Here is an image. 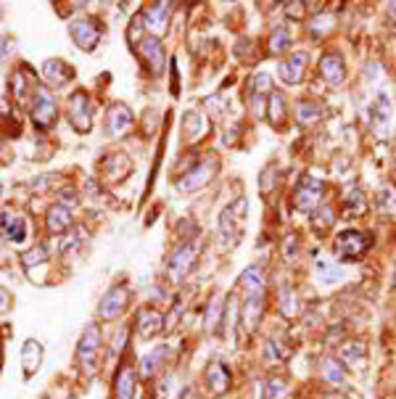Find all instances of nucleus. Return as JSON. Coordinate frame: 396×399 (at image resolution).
Here are the masks:
<instances>
[{
    "label": "nucleus",
    "instance_id": "bb28decb",
    "mask_svg": "<svg viewBox=\"0 0 396 399\" xmlns=\"http://www.w3.org/2000/svg\"><path fill=\"white\" fill-rule=\"evenodd\" d=\"M182 138L188 140V143H198L201 138L206 135V130H209V122H206L198 111H188L185 114V119H182Z\"/></svg>",
    "mask_w": 396,
    "mask_h": 399
},
{
    "label": "nucleus",
    "instance_id": "cd10ccee",
    "mask_svg": "<svg viewBox=\"0 0 396 399\" xmlns=\"http://www.w3.org/2000/svg\"><path fill=\"white\" fill-rule=\"evenodd\" d=\"M267 119H270V124H272L275 130H283V127H285L288 109H285V98H283V93H278V90L270 95V104H267Z\"/></svg>",
    "mask_w": 396,
    "mask_h": 399
},
{
    "label": "nucleus",
    "instance_id": "ea45409f",
    "mask_svg": "<svg viewBox=\"0 0 396 399\" xmlns=\"http://www.w3.org/2000/svg\"><path fill=\"white\" fill-rule=\"evenodd\" d=\"M238 301H235V294H230L227 296V304H225V328H227V336L230 339H235V320H238Z\"/></svg>",
    "mask_w": 396,
    "mask_h": 399
},
{
    "label": "nucleus",
    "instance_id": "5701e85b",
    "mask_svg": "<svg viewBox=\"0 0 396 399\" xmlns=\"http://www.w3.org/2000/svg\"><path fill=\"white\" fill-rule=\"evenodd\" d=\"M132 111L127 109L124 104H117L111 106V111H109V117H106V127H109V133L111 135H122L127 133L132 127Z\"/></svg>",
    "mask_w": 396,
    "mask_h": 399
},
{
    "label": "nucleus",
    "instance_id": "f8f14e48",
    "mask_svg": "<svg viewBox=\"0 0 396 399\" xmlns=\"http://www.w3.org/2000/svg\"><path fill=\"white\" fill-rule=\"evenodd\" d=\"M138 53L143 64L148 66L151 74H162L164 72V61H167V53H164V45L156 40V37H143L138 43Z\"/></svg>",
    "mask_w": 396,
    "mask_h": 399
},
{
    "label": "nucleus",
    "instance_id": "1a4fd4ad",
    "mask_svg": "<svg viewBox=\"0 0 396 399\" xmlns=\"http://www.w3.org/2000/svg\"><path fill=\"white\" fill-rule=\"evenodd\" d=\"M196 257H198V243H191V241L180 243L177 252L172 254L169 262H167L169 278H172V281H182V278L193 270V265H196Z\"/></svg>",
    "mask_w": 396,
    "mask_h": 399
},
{
    "label": "nucleus",
    "instance_id": "c03bdc74",
    "mask_svg": "<svg viewBox=\"0 0 396 399\" xmlns=\"http://www.w3.org/2000/svg\"><path fill=\"white\" fill-rule=\"evenodd\" d=\"M220 312H222V301H220V299H214V301H211V310H209V315H206V326H209V328L217 326Z\"/></svg>",
    "mask_w": 396,
    "mask_h": 399
},
{
    "label": "nucleus",
    "instance_id": "473e14b6",
    "mask_svg": "<svg viewBox=\"0 0 396 399\" xmlns=\"http://www.w3.org/2000/svg\"><path fill=\"white\" fill-rule=\"evenodd\" d=\"M82 243H85V230L82 228H77V230H72L69 236H64L61 238V243H59V254L61 257H74V254L82 249Z\"/></svg>",
    "mask_w": 396,
    "mask_h": 399
},
{
    "label": "nucleus",
    "instance_id": "6e6552de",
    "mask_svg": "<svg viewBox=\"0 0 396 399\" xmlns=\"http://www.w3.org/2000/svg\"><path fill=\"white\" fill-rule=\"evenodd\" d=\"M373 246V238L362 230H343L336 236V254L341 259H359Z\"/></svg>",
    "mask_w": 396,
    "mask_h": 399
},
{
    "label": "nucleus",
    "instance_id": "dca6fc26",
    "mask_svg": "<svg viewBox=\"0 0 396 399\" xmlns=\"http://www.w3.org/2000/svg\"><path fill=\"white\" fill-rule=\"evenodd\" d=\"M370 122L378 135H386L391 130V98L386 93H378L375 101L370 104Z\"/></svg>",
    "mask_w": 396,
    "mask_h": 399
},
{
    "label": "nucleus",
    "instance_id": "9b49d317",
    "mask_svg": "<svg viewBox=\"0 0 396 399\" xmlns=\"http://www.w3.org/2000/svg\"><path fill=\"white\" fill-rule=\"evenodd\" d=\"M127 299H130L127 286H114V288H109L101 299L98 315H101L103 320H117L119 315L124 312V307H127Z\"/></svg>",
    "mask_w": 396,
    "mask_h": 399
},
{
    "label": "nucleus",
    "instance_id": "e433bc0d",
    "mask_svg": "<svg viewBox=\"0 0 396 399\" xmlns=\"http://www.w3.org/2000/svg\"><path fill=\"white\" fill-rule=\"evenodd\" d=\"M291 40H294V35L288 27H275L270 35V53H283L285 48H291Z\"/></svg>",
    "mask_w": 396,
    "mask_h": 399
},
{
    "label": "nucleus",
    "instance_id": "72a5a7b5",
    "mask_svg": "<svg viewBox=\"0 0 396 399\" xmlns=\"http://www.w3.org/2000/svg\"><path fill=\"white\" fill-rule=\"evenodd\" d=\"M314 267H317V278H320L323 283H336V281L343 278V267L336 265L333 259H325V257H320Z\"/></svg>",
    "mask_w": 396,
    "mask_h": 399
},
{
    "label": "nucleus",
    "instance_id": "393cba45",
    "mask_svg": "<svg viewBox=\"0 0 396 399\" xmlns=\"http://www.w3.org/2000/svg\"><path fill=\"white\" fill-rule=\"evenodd\" d=\"M40 362H43V346L40 341L35 339H27L24 346H21V365H24V375L30 378L40 370Z\"/></svg>",
    "mask_w": 396,
    "mask_h": 399
},
{
    "label": "nucleus",
    "instance_id": "58836bf2",
    "mask_svg": "<svg viewBox=\"0 0 396 399\" xmlns=\"http://www.w3.org/2000/svg\"><path fill=\"white\" fill-rule=\"evenodd\" d=\"M323 378H325V384L341 386L343 381H346V373H343V368L338 365L336 360H325L323 362Z\"/></svg>",
    "mask_w": 396,
    "mask_h": 399
},
{
    "label": "nucleus",
    "instance_id": "2f4dec72",
    "mask_svg": "<svg viewBox=\"0 0 396 399\" xmlns=\"http://www.w3.org/2000/svg\"><path fill=\"white\" fill-rule=\"evenodd\" d=\"M291 397V384L280 375H272L264 381V399H288Z\"/></svg>",
    "mask_w": 396,
    "mask_h": 399
},
{
    "label": "nucleus",
    "instance_id": "7ed1b4c3",
    "mask_svg": "<svg viewBox=\"0 0 396 399\" xmlns=\"http://www.w3.org/2000/svg\"><path fill=\"white\" fill-rule=\"evenodd\" d=\"M217 172H220V159H217V156H209L206 162L196 164L193 169H188L182 178L177 180V191H182V193L201 191V188H206V185L214 180Z\"/></svg>",
    "mask_w": 396,
    "mask_h": 399
},
{
    "label": "nucleus",
    "instance_id": "412c9836",
    "mask_svg": "<svg viewBox=\"0 0 396 399\" xmlns=\"http://www.w3.org/2000/svg\"><path fill=\"white\" fill-rule=\"evenodd\" d=\"M307 77V53H294L280 64V80L285 85H299Z\"/></svg>",
    "mask_w": 396,
    "mask_h": 399
},
{
    "label": "nucleus",
    "instance_id": "f3484780",
    "mask_svg": "<svg viewBox=\"0 0 396 399\" xmlns=\"http://www.w3.org/2000/svg\"><path fill=\"white\" fill-rule=\"evenodd\" d=\"M130 169H132V162L124 156V154H119V151L109 154V156L101 162V175H103V180H109V183L124 180L130 175Z\"/></svg>",
    "mask_w": 396,
    "mask_h": 399
},
{
    "label": "nucleus",
    "instance_id": "79ce46f5",
    "mask_svg": "<svg viewBox=\"0 0 396 399\" xmlns=\"http://www.w3.org/2000/svg\"><path fill=\"white\" fill-rule=\"evenodd\" d=\"M333 220H336V212H333V207H330V204H323L320 212L312 217V225H314L317 230H328V228L333 225Z\"/></svg>",
    "mask_w": 396,
    "mask_h": 399
},
{
    "label": "nucleus",
    "instance_id": "0eeeda50",
    "mask_svg": "<svg viewBox=\"0 0 396 399\" xmlns=\"http://www.w3.org/2000/svg\"><path fill=\"white\" fill-rule=\"evenodd\" d=\"M69 35H72V40L82 50H95V45L101 43L103 37V24L98 19H93V16H82V19H74L72 24H69Z\"/></svg>",
    "mask_w": 396,
    "mask_h": 399
},
{
    "label": "nucleus",
    "instance_id": "de8ad7c7",
    "mask_svg": "<svg viewBox=\"0 0 396 399\" xmlns=\"http://www.w3.org/2000/svg\"><path fill=\"white\" fill-rule=\"evenodd\" d=\"M59 196H61V207H64V204H66V207H72V204H77V198H74V191H72V188L61 191Z\"/></svg>",
    "mask_w": 396,
    "mask_h": 399
},
{
    "label": "nucleus",
    "instance_id": "6ab92c4d",
    "mask_svg": "<svg viewBox=\"0 0 396 399\" xmlns=\"http://www.w3.org/2000/svg\"><path fill=\"white\" fill-rule=\"evenodd\" d=\"M233 384V378H230V370L225 362L220 360H214L209 368H206V386H209V391L214 394V397H222L227 389Z\"/></svg>",
    "mask_w": 396,
    "mask_h": 399
},
{
    "label": "nucleus",
    "instance_id": "a18cd8bd",
    "mask_svg": "<svg viewBox=\"0 0 396 399\" xmlns=\"http://www.w3.org/2000/svg\"><path fill=\"white\" fill-rule=\"evenodd\" d=\"M11 301H14V296H11V291L0 286V315H6V312H11V307H14Z\"/></svg>",
    "mask_w": 396,
    "mask_h": 399
},
{
    "label": "nucleus",
    "instance_id": "ddd939ff",
    "mask_svg": "<svg viewBox=\"0 0 396 399\" xmlns=\"http://www.w3.org/2000/svg\"><path fill=\"white\" fill-rule=\"evenodd\" d=\"M69 122L77 133H90L93 127V114H90V104L85 93H74L69 98Z\"/></svg>",
    "mask_w": 396,
    "mask_h": 399
},
{
    "label": "nucleus",
    "instance_id": "a878e982",
    "mask_svg": "<svg viewBox=\"0 0 396 399\" xmlns=\"http://www.w3.org/2000/svg\"><path fill=\"white\" fill-rule=\"evenodd\" d=\"M325 114V106L320 101H309L304 98L301 104L296 106V122L301 124V127H312V124H317Z\"/></svg>",
    "mask_w": 396,
    "mask_h": 399
},
{
    "label": "nucleus",
    "instance_id": "8fccbe9b",
    "mask_svg": "<svg viewBox=\"0 0 396 399\" xmlns=\"http://www.w3.org/2000/svg\"><path fill=\"white\" fill-rule=\"evenodd\" d=\"M191 399H198V397H191Z\"/></svg>",
    "mask_w": 396,
    "mask_h": 399
},
{
    "label": "nucleus",
    "instance_id": "49530a36",
    "mask_svg": "<svg viewBox=\"0 0 396 399\" xmlns=\"http://www.w3.org/2000/svg\"><path fill=\"white\" fill-rule=\"evenodd\" d=\"M285 6H288L285 14L294 16V19H301V16H304V8H307V3H299V0H296V3H285Z\"/></svg>",
    "mask_w": 396,
    "mask_h": 399
},
{
    "label": "nucleus",
    "instance_id": "c756f323",
    "mask_svg": "<svg viewBox=\"0 0 396 399\" xmlns=\"http://www.w3.org/2000/svg\"><path fill=\"white\" fill-rule=\"evenodd\" d=\"M45 222H48V230L56 236V233H64V230L72 225V214H69V209L59 204V207H53L48 212V220Z\"/></svg>",
    "mask_w": 396,
    "mask_h": 399
},
{
    "label": "nucleus",
    "instance_id": "f03ea898",
    "mask_svg": "<svg viewBox=\"0 0 396 399\" xmlns=\"http://www.w3.org/2000/svg\"><path fill=\"white\" fill-rule=\"evenodd\" d=\"M246 198H235L233 204L222 209L220 214V238L225 241V246H235L243 238V228H246Z\"/></svg>",
    "mask_w": 396,
    "mask_h": 399
},
{
    "label": "nucleus",
    "instance_id": "423d86ee",
    "mask_svg": "<svg viewBox=\"0 0 396 399\" xmlns=\"http://www.w3.org/2000/svg\"><path fill=\"white\" fill-rule=\"evenodd\" d=\"M323 193H325V183L320 178H312V175L301 178V183L296 185L294 191V209L304 212V214L314 212V209L320 207V201H323Z\"/></svg>",
    "mask_w": 396,
    "mask_h": 399
},
{
    "label": "nucleus",
    "instance_id": "2eb2a0df",
    "mask_svg": "<svg viewBox=\"0 0 396 399\" xmlns=\"http://www.w3.org/2000/svg\"><path fill=\"white\" fill-rule=\"evenodd\" d=\"M251 109L256 117H264L267 111V104H270V95H272V80L270 74H254L251 80Z\"/></svg>",
    "mask_w": 396,
    "mask_h": 399
},
{
    "label": "nucleus",
    "instance_id": "4468645a",
    "mask_svg": "<svg viewBox=\"0 0 396 399\" xmlns=\"http://www.w3.org/2000/svg\"><path fill=\"white\" fill-rule=\"evenodd\" d=\"M164 315L159 310H153V307H143V310L138 312V320H135V331H138V336L143 341L153 339V336H159L164 331Z\"/></svg>",
    "mask_w": 396,
    "mask_h": 399
},
{
    "label": "nucleus",
    "instance_id": "4c0bfd02",
    "mask_svg": "<svg viewBox=\"0 0 396 399\" xmlns=\"http://www.w3.org/2000/svg\"><path fill=\"white\" fill-rule=\"evenodd\" d=\"M21 262H24V270L27 272H32L35 267H48V249H45L43 243L40 246H35V249H30V252L21 257Z\"/></svg>",
    "mask_w": 396,
    "mask_h": 399
},
{
    "label": "nucleus",
    "instance_id": "aec40b11",
    "mask_svg": "<svg viewBox=\"0 0 396 399\" xmlns=\"http://www.w3.org/2000/svg\"><path fill=\"white\" fill-rule=\"evenodd\" d=\"M43 77L48 85L53 88H64L66 82L74 80V69L66 64V61H59V59H48L43 64Z\"/></svg>",
    "mask_w": 396,
    "mask_h": 399
},
{
    "label": "nucleus",
    "instance_id": "39448f33",
    "mask_svg": "<svg viewBox=\"0 0 396 399\" xmlns=\"http://www.w3.org/2000/svg\"><path fill=\"white\" fill-rule=\"evenodd\" d=\"M77 357H79V365L85 370V375H93L98 370V357H101V328L88 326L79 346H77Z\"/></svg>",
    "mask_w": 396,
    "mask_h": 399
},
{
    "label": "nucleus",
    "instance_id": "a211bd4d",
    "mask_svg": "<svg viewBox=\"0 0 396 399\" xmlns=\"http://www.w3.org/2000/svg\"><path fill=\"white\" fill-rule=\"evenodd\" d=\"M140 16H143V24L148 27L151 37L164 35L167 27H169V6H167V3H153V6H148Z\"/></svg>",
    "mask_w": 396,
    "mask_h": 399
},
{
    "label": "nucleus",
    "instance_id": "c85d7f7f",
    "mask_svg": "<svg viewBox=\"0 0 396 399\" xmlns=\"http://www.w3.org/2000/svg\"><path fill=\"white\" fill-rule=\"evenodd\" d=\"M367 212V198L365 193L357 185L343 193V217H362Z\"/></svg>",
    "mask_w": 396,
    "mask_h": 399
},
{
    "label": "nucleus",
    "instance_id": "f704fd0d",
    "mask_svg": "<svg viewBox=\"0 0 396 399\" xmlns=\"http://www.w3.org/2000/svg\"><path fill=\"white\" fill-rule=\"evenodd\" d=\"M280 312H283V317H296L299 315V299H296V291L291 286H283L280 288Z\"/></svg>",
    "mask_w": 396,
    "mask_h": 399
},
{
    "label": "nucleus",
    "instance_id": "09e8293b",
    "mask_svg": "<svg viewBox=\"0 0 396 399\" xmlns=\"http://www.w3.org/2000/svg\"><path fill=\"white\" fill-rule=\"evenodd\" d=\"M6 45H11V40H8V37H0V59L8 56V48H6Z\"/></svg>",
    "mask_w": 396,
    "mask_h": 399
},
{
    "label": "nucleus",
    "instance_id": "37998d69",
    "mask_svg": "<svg viewBox=\"0 0 396 399\" xmlns=\"http://www.w3.org/2000/svg\"><path fill=\"white\" fill-rule=\"evenodd\" d=\"M11 93L16 95V101L24 98V93H27V77H24V72L11 74Z\"/></svg>",
    "mask_w": 396,
    "mask_h": 399
},
{
    "label": "nucleus",
    "instance_id": "b1692460",
    "mask_svg": "<svg viewBox=\"0 0 396 399\" xmlns=\"http://www.w3.org/2000/svg\"><path fill=\"white\" fill-rule=\"evenodd\" d=\"M338 360L343 362V365H349V368H362L367 360V346L362 341H346V344H341L338 346Z\"/></svg>",
    "mask_w": 396,
    "mask_h": 399
},
{
    "label": "nucleus",
    "instance_id": "20e7f679",
    "mask_svg": "<svg viewBox=\"0 0 396 399\" xmlns=\"http://www.w3.org/2000/svg\"><path fill=\"white\" fill-rule=\"evenodd\" d=\"M59 119V106H56V98L50 95V90L45 88H35V95H32V122L37 130H50Z\"/></svg>",
    "mask_w": 396,
    "mask_h": 399
},
{
    "label": "nucleus",
    "instance_id": "f257e3e1",
    "mask_svg": "<svg viewBox=\"0 0 396 399\" xmlns=\"http://www.w3.org/2000/svg\"><path fill=\"white\" fill-rule=\"evenodd\" d=\"M241 286L246 288V301H243V326L254 331L259 326V317L264 312V301H267V281H264L262 267H249L241 275Z\"/></svg>",
    "mask_w": 396,
    "mask_h": 399
},
{
    "label": "nucleus",
    "instance_id": "7c9ffc66",
    "mask_svg": "<svg viewBox=\"0 0 396 399\" xmlns=\"http://www.w3.org/2000/svg\"><path fill=\"white\" fill-rule=\"evenodd\" d=\"M135 394V373L132 368H122L114 384V399H132Z\"/></svg>",
    "mask_w": 396,
    "mask_h": 399
},
{
    "label": "nucleus",
    "instance_id": "c9c22d12",
    "mask_svg": "<svg viewBox=\"0 0 396 399\" xmlns=\"http://www.w3.org/2000/svg\"><path fill=\"white\" fill-rule=\"evenodd\" d=\"M333 27H336L333 14H317L309 21V35H312V37H325V35L333 32Z\"/></svg>",
    "mask_w": 396,
    "mask_h": 399
},
{
    "label": "nucleus",
    "instance_id": "3c124183",
    "mask_svg": "<svg viewBox=\"0 0 396 399\" xmlns=\"http://www.w3.org/2000/svg\"><path fill=\"white\" fill-rule=\"evenodd\" d=\"M394 183H396V175H394Z\"/></svg>",
    "mask_w": 396,
    "mask_h": 399
},
{
    "label": "nucleus",
    "instance_id": "9d476101",
    "mask_svg": "<svg viewBox=\"0 0 396 399\" xmlns=\"http://www.w3.org/2000/svg\"><path fill=\"white\" fill-rule=\"evenodd\" d=\"M0 236L6 238L8 243H24L27 238H30V225H27V220L19 214V212H14V209H3L0 212Z\"/></svg>",
    "mask_w": 396,
    "mask_h": 399
},
{
    "label": "nucleus",
    "instance_id": "a19ab883",
    "mask_svg": "<svg viewBox=\"0 0 396 399\" xmlns=\"http://www.w3.org/2000/svg\"><path fill=\"white\" fill-rule=\"evenodd\" d=\"M162 357H164V349H156V352H151V355L143 357V362H140V375H143V378H151L156 370L162 368V365H159Z\"/></svg>",
    "mask_w": 396,
    "mask_h": 399
},
{
    "label": "nucleus",
    "instance_id": "4be33fe9",
    "mask_svg": "<svg viewBox=\"0 0 396 399\" xmlns=\"http://www.w3.org/2000/svg\"><path fill=\"white\" fill-rule=\"evenodd\" d=\"M320 74L328 85H341L346 80V66H343L341 53H325L320 59Z\"/></svg>",
    "mask_w": 396,
    "mask_h": 399
}]
</instances>
